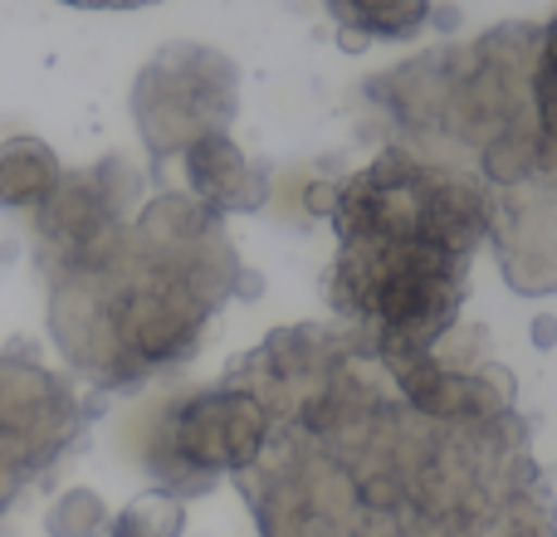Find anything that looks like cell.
Segmentation results:
<instances>
[{
  "instance_id": "obj_2",
  "label": "cell",
  "mask_w": 557,
  "mask_h": 537,
  "mask_svg": "<svg viewBox=\"0 0 557 537\" xmlns=\"http://www.w3.org/2000/svg\"><path fill=\"white\" fill-rule=\"evenodd\" d=\"M333 230L327 303L382 362H406L455 333L470 260L494 230V196L411 147H386L337 186Z\"/></svg>"
},
{
  "instance_id": "obj_11",
  "label": "cell",
  "mask_w": 557,
  "mask_h": 537,
  "mask_svg": "<svg viewBox=\"0 0 557 537\" xmlns=\"http://www.w3.org/2000/svg\"><path fill=\"white\" fill-rule=\"evenodd\" d=\"M182 533H186V499H176L166 489L137 494L108 523V537H182Z\"/></svg>"
},
{
  "instance_id": "obj_1",
  "label": "cell",
  "mask_w": 557,
  "mask_h": 537,
  "mask_svg": "<svg viewBox=\"0 0 557 537\" xmlns=\"http://www.w3.org/2000/svg\"><path fill=\"white\" fill-rule=\"evenodd\" d=\"M231 382L274 425L240 474L260 537H557L519 415L445 425L411 411L352 327H278Z\"/></svg>"
},
{
  "instance_id": "obj_8",
  "label": "cell",
  "mask_w": 557,
  "mask_h": 537,
  "mask_svg": "<svg viewBox=\"0 0 557 537\" xmlns=\"http://www.w3.org/2000/svg\"><path fill=\"white\" fill-rule=\"evenodd\" d=\"M64 182L54 147L35 133H20L0 142V211H39Z\"/></svg>"
},
{
  "instance_id": "obj_7",
  "label": "cell",
  "mask_w": 557,
  "mask_h": 537,
  "mask_svg": "<svg viewBox=\"0 0 557 537\" xmlns=\"http://www.w3.org/2000/svg\"><path fill=\"white\" fill-rule=\"evenodd\" d=\"M191 201L211 215H250L270 201V172L231 142V133H206L182 152Z\"/></svg>"
},
{
  "instance_id": "obj_14",
  "label": "cell",
  "mask_w": 557,
  "mask_h": 537,
  "mask_svg": "<svg viewBox=\"0 0 557 537\" xmlns=\"http://www.w3.org/2000/svg\"><path fill=\"white\" fill-rule=\"evenodd\" d=\"M137 5H157V0H94V10H137Z\"/></svg>"
},
{
  "instance_id": "obj_10",
  "label": "cell",
  "mask_w": 557,
  "mask_h": 537,
  "mask_svg": "<svg viewBox=\"0 0 557 537\" xmlns=\"http://www.w3.org/2000/svg\"><path fill=\"white\" fill-rule=\"evenodd\" d=\"M533 117L543 137V176L557 182V15L543 25L533 54Z\"/></svg>"
},
{
  "instance_id": "obj_9",
  "label": "cell",
  "mask_w": 557,
  "mask_h": 537,
  "mask_svg": "<svg viewBox=\"0 0 557 537\" xmlns=\"http://www.w3.org/2000/svg\"><path fill=\"white\" fill-rule=\"evenodd\" d=\"M323 5L343 49H362L372 39H411L431 20V0H323Z\"/></svg>"
},
{
  "instance_id": "obj_5",
  "label": "cell",
  "mask_w": 557,
  "mask_h": 537,
  "mask_svg": "<svg viewBox=\"0 0 557 537\" xmlns=\"http://www.w3.org/2000/svg\"><path fill=\"white\" fill-rule=\"evenodd\" d=\"M235 64L206 45H166L133 84V117L152 162L182 157L196 137L235 117Z\"/></svg>"
},
{
  "instance_id": "obj_13",
  "label": "cell",
  "mask_w": 557,
  "mask_h": 537,
  "mask_svg": "<svg viewBox=\"0 0 557 537\" xmlns=\"http://www.w3.org/2000/svg\"><path fill=\"white\" fill-rule=\"evenodd\" d=\"M25 489H29V479L20 474V464L5 454V445H0V519L15 509V499H20Z\"/></svg>"
},
{
  "instance_id": "obj_12",
  "label": "cell",
  "mask_w": 557,
  "mask_h": 537,
  "mask_svg": "<svg viewBox=\"0 0 557 537\" xmlns=\"http://www.w3.org/2000/svg\"><path fill=\"white\" fill-rule=\"evenodd\" d=\"M108 523H113V513H108L103 494L84 489V484L64 489L45 509V537H108Z\"/></svg>"
},
{
  "instance_id": "obj_3",
  "label": "cell",
  "mask_w": 557,
  "mask_h": 537,
  "mask_svg": "<svg viewBox=\"0 0 557 537\" xmlns=\"http://www.w3.org/2000/svg\"><path fill=\"white\" fill-rule=\"evenodd\" d=\"M231 294L255 298L260 274L240 268L221 215L191 196H157L103 264L54 278L49 327L78 376L127 391L191 362Z\"/></svg>"
},
{
  "instance_id": "obj_4",
  "label": "cell",
  "mask_w": 557,
  "mask_h": 537,
  "mask_svg": "<svg viewBox=\"0 0 557 537\" xmlns=\"http://www.w3.org/2000/svg\"><path fill=\"white\" fill-rule=\"evenodd\" d=\"M270 411L250 386L231 382L191 391L172 401L157 421L152 440H147V470H152L157 489L191 499V494L215 489V479L255 470L270 445Z\"/></svg>"
},
{
  "instance_id": "obj_6",
  "label": "cell",
  "mask_w": 557,
  "mask_h": 537,
  "mask_svg": "<svg viewBox=\"0 0 557 537\" xmlns=\"http://www.w3.org/2000/svg\"><path fill=\"white\" fill-rule=\"evenodd\" d=\"M88 415L94 405H84L64 372L39 362L29 342H10L0 352V445L29 484L74 450Z\"/></svg>"
},
{
  "instance_id": "obj_15",
  "label": "cell",
  "mask_w": 557,
  "mask_h": 537,
  "mask_svg": "<svg viewBox=\"0 0 557 537\" xmlns=\"http://www.w3.org/2000/svg\"><path fill=\"white\" fill-rule=\"evenodd\" d=\"M553 327H557L553 317H539V347H548V342H553Z\"/></svg>"
},
{
  "instance_id": "obj_16",
  "label": "cell",
  "mask_w": 557,
  "mask_h": 537,
  "mask_svg": "<svg viewBox=\"0 0 557 537\" xmlns=\"http://www.w3.org/2000/svg\"><path fill=\"white\" fill-rule=\"evenodd\" d=\"M64 5H78V10H94V0H64Z\"/></svg>"
}]
</instances>
